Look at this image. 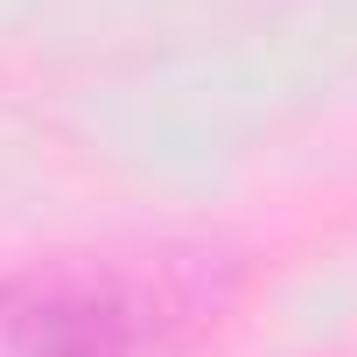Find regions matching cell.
Listing matches in <instances>:
<instances>
[{"mask_svg": "<svg viewBox=\"0 0 357 357\" xmlns=\"http://www.w3.org/2000/svg\"><path fill=\"white\" fill-rule=\"evenodd\" d=\"M161 308L119 273L0 280V357H147Z\"/></svg>", "mask_w": 357, "mask_h": 357, "instance_id": "obj_1", "label": "cell"}]
</instances>
